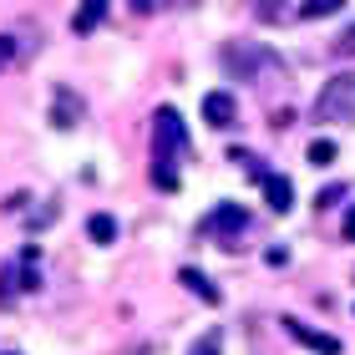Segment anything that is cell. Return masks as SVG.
Here are the masks:
<instances>
[{
	"label": "cell",
	"mask_w": 355,
	"mask_h": 355,
	"mask_svg": "<svg viewBox=\"0 0 355 355\" xmlns=\"http://www.w3.org/2000/svg\"><path fill=\"white\" fill-rule=\"evenodd\" d=\"M340 193H345V188H340V183H330V188H325V193H320V208H330V203H335V198H340Z\"/></svg>",
	"instance_id": "cell-18"
},
{
	"label": "cell",
	"mask_w": 355,
	"mask_h": 355,
	"mask_svg": "<svg viewBox=\"0 0 355 355\" xmlns=\"http://www.w3.org/2000/svg\"><path fill=\"white\" fill-rule=\"evenodd\" d=\"M350 112H355V76L325 82V92H320V102H315V122H340Z\"/></svg>",
	"instance_id": "cell-2"
},
{
	"label": "cell",
	"mask_w": 355,
	"mask_h": 355,
	"mask_svg": "<svg viewBox=\"0 0 355 355\" xmlns=\"http://www.w3.org/2000/svg\"><path fill=\"white\" fill-rule=\"evenodd\" d=\"M335 56H355V26H350V31H340V36H335Z\"/></svg>",
	"instance_id": "cell-16"
},
{
	"label": "cell",
	"mask_w": 355,
	"mask_h": 355,
	"mask_svg": "<svg viewBox=\"0 0 355 355\" xmlns=\"http://www.w3.org/2000/svg\"><path fill=\"white\" fill-rule=\"evenodd\" d=\"M178 279H183V284H188V289H193V295H198V300L218 304V284H208V279H203L198 269H178Z\"/></svg>",
	"instance_id": "cell-12"
},
{
	"label": "cell",
	"mask_w": 355,
	"mask_h": 355,
	"mask_svg": "<svg viewBox=\"0 0 355 355\" xmlns=\"http://www.w3.org/2000/svg\"><path fill=\"white\" fill-rule=\"evenodd\" d=\"M234 117H239V107H234L229 92H208V96H203V122H208V127H229Z\"/></svg>",
	"instance_id": "cell-7"
},
{
	"label": "cell",
	"mask_w": 355,
	"mask_h": 355,
	"mask_svg": "<svg viewBox=\"0 0 355 355\" xmlns=\"http://www.w3.org/2000/svg\"><path fill=\"white\" fill-rule=\"evenodd\" d=\"M107 6H112V0H82L76 15H71V31H76V36H92V31L107 21Z\"/></svg>",
	"instance_id": "cell-8"
},
{
	"label": "cell",
	"mask_w": 355,
	"mask_h": 355,
	"mask_svg": "<svg viewBox=\"0 0 355 355\" xmlns=\"http://www.w3.org/2000/svg\"><path fill=\"white\" fill-rule=\"evenodd\" d=\"M310 163H315V168H330V163H335V142H330V137H315V142H310Z\"/></svg>",
	"instance_id": "cell-14"
},
{
	"label": "cell",
	"mask_w": 355,
	"mask_h": 355,
	"mask_svg": "<svg viewBox=\"0 0 355 355\" xmlns=\"http://www.w3.org/2000/svg\"><path fill=\"white\" fill-rule=\"evenodd\" d=\"M345 239H350V244H355V208H350V214H345Z\"/></svg>",
	"instance_id": "cell-21"
},
{
	"label": "cell",
	"mask_w": 355,
	"mask_h": 355,
	"mask_svg": "<svg viewBox=\"0 0 355 355\" xmlns=\"http://www.w3.org/2000/svg\"><path fill=\"white\" fill-rule=\"evenodd\" d=\"M214 239H223V244H239V234L249 229V208H239V203H218L214 214H208V223H203Z\"/></svg>",
	"instance_id": "cell-4"
},
{
	"label": "cell",
	"mask_w": 355,
	"mask_h": 355,
	"mask_svg": "<svg viewBox=\"0 0 355 355\" xmlns=\"http://www.w3.org/2000/svg\"><path fill=\"white\" fill-rule=\"evenodd\" d=\"M15 269H21V264H15V259H6V264H0V310H10V300H15V289H21V284H26V274H15Z\"/></svg>",
	"instance_id": "cell-10"
},
{
	"label": "cell",
	"mask_w": 355,
	"mask_h": 355,
	"mask_svg": "<svg viewBox=\"0 0 355 355\" xmlns=\"http://www.w3.org/2000/svg\"><path fill=\"white\" fill-rule=\"evenodd\" d=\"M51 122L56 127H76V122H82V96H76L71 87H56V96H51Z\"/></svg>",
	"instance_id": "cell-6"
},
{
	"label": "cell",
	"mask_w": 355,
	"mask_h": 355,
	"mask_svg": "<svg viewBox=\"0 0 355 355\" xmlns=\"http://www.w3.org/2000/svg\"><path fill=\"white\" fill-rule=\"evenodd\" d=\"M87 239L92 244H112V239H117V218L112 214H92L87 218Z\"/></svg>",
	"instance_id": "cell-11"
},
{
	"label": "cell",
	"mask_w": 355,
	"mask_h": 355,
	"mask_svg": "<svg viewBox=\"0 0 355 355\" xmlns=\"http://www.w3.org/2000/svg\"><path fill=\"white\" fill-rule=\"evenodd\" d=\"M284 330L295 335V340L304 345V350H315V355H340L345 345L335 340V335H325V330H315V325H304V320H284Z\"/></svg>",
	"instance_id": "cell-5"
},
{
	"label": "cell",
	"mask_w": 355,
	"mask_h": 355,
	"mask_svg": "<svg viewBox=\"0 0 355 355\" xmlns=\"http://www.w3.org/2000/svg\"><path fill=\"white\" fill-rule=\"evenodd\" d=\"M188 148V127L173 107H157L153 112V163H173L178 153Z\"/></svg>",
	"instance_id": "cell-1"
},
{
	"label": "cell",
	"mask_w": 355,
	"mask_h": 355,
	"mask_svg": "<svg viewBox=\"0 0 355 355\" xmlns=\"http://www.w3.org/2000/svg\"><path fill=\"white\" fill-rule=\"evenodd\" d=\"M153 183L163 188V193H173V188H178V168H173V163H153Z\"/></svg>",
	"instance_id": "cell-15"
},
{
	"label": "cell",
	"mask_w": 355,
	"mask_h": 355,
	"mask_svg": "<svg viewBox=\"0 0 355 355\" xmlns=\"http://www.w3.org/2000/svg\"><path fill=\"white\" fill-rule=\"evenodd\" d=\"M188 355H218V340H214V335H208V340H203L198 350H188Z\"/></svg>",
	"instance_id": "cell-20"
},
{
	"label": "cell",
	"mask_w": 355,
	"mask_h": 355,
	"mask_svg": "<svg viewBox=\"0 0 355 355\" xmlns=\"http://www.w3.org/2000/svg\"><path fill=\"white\" fill-rule=\"evenodd\" d=\"M340 6H345V0H304L300 15H304V21H325V15H335Z\"/></svg>",
	"instance_id": "cell-13"
},
{
	"label": "cell",
	"mask_w": 355,
	"mask_h": 355,
	"mask_svg": "<svg viewBox=\"0 0 355 355\" xmlns=\"http://www.w3.org/2000/svg\"><path fill=\"white\" fill-rule=\"evenodd\" d=\"M269 61L274 56L264 51V46H249V41H229V46H223V67H229L234 76H244V82H249V76H259Z\"/></svg>",
	"instance_id": "cell-3"
},
{
	"label": "cell",
	"mask_w": 355,
	"mask_h": 355,
	"mask_svg": "<svg viewBox=\"0 0 355 355\" xmlns=\"http://www.w3.org/2000/svg\"><path fill=\"white\" fill-rule=\"evenodd\" d=\"M10 61H15V41H10V36H0V71H6Z\"/></svg>",
	"instance_id": "cell-17"
},
{
	"label": "cell",
	"mask_w": 355,
	"mask_h": 355,
	"mask_svg": "<svg viewBox=\"0 0 355 355\" xmlns=\"http://www.w3.org/2000/svg\"><path fill=\"white\" fill-rule=\"evenodd\" d=\"M279 6H284V0H259V15H264V21H274V15H279Z\"/></svg>",
	"instance_id": "cell-19"
},
{
	"label": "cell",
	"mask_w": 355,
	"mask_h": 355,
	"mask_svg": "<svg viewBox=\"0 0 355 355\" xmlns=\"http://www.w3.org/2000/svg\"><path fill=\"white\" fill-rule=\"evenodd\" d=\"M259 178H264L269 208H274V214H289V208H295V188H289V178H279V173H259Z\"/></svg>",
	"instance_id": "cell-9"
},
{
	"label": "cell",
	"mask_w": 355,
	"mask_h": 355,
	"mask_svg": "<svg viewBox=\"0 0 355 355\" xmlns=\"http://www.w3.org/2000/svg\"><path fill=\"white\" fill-rule=\"evenodd\" d=\"M6 355H15V350H6Z\"/></svg>",
	"instance_id": "cell-22"
}]
</instances>
